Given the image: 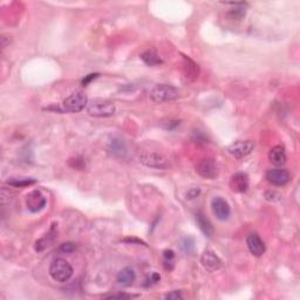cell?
<instances>
[{"label":"cell","mask_w":300,"mask_h":300,"mask_svg":"<svg viewBox=\"0 0 300 300\" xmlns=\"http://www.w3.org/2000/svg\"><path fill=\"white\" fill-rule=\"evenodd\" d=\"M139 296L133 295H125V293H119V295H113L107 297V299H130V298H137Z\"/></svg>","instance_id":"cell-27"},{"label":"cell","mask_w":300,"mask_h":300,"mask_svg":"<svg viewBox=\"0 0 300 300\" xmlns=\"http://www.w3.org/2000/svg\"><path fill=\"white\" fill-rule=\"evenodd\" d=\"M163 266L168 271L174 270L175 268V253L173 250H165L163 252Z\"/></svg>","instance_id":"cell-23"},{"label":"cell","mask_w":300,"mask_h":300,"mask_svg":"<svg viewBox=\"0 0 300 300\" xmlns=\"http://www.w3.org/2000/svg\"><path fill=\"white\" fill-rule=\"evenodd\" d=\"M25 203L27 209H29L30 212L36 213L40 212L42 209H45L46 204H47V200H46V197L42 195L41 191L33 190L26 196Z\"/></svg>","instance_id":"cell-8"},{"label":"cell","mask_w":300,"mask_h":300,"mask_svg":"<svg viewBox=\"0 0 300 300\" xmlns=\"http://www.w3.org/2000/svg\"><path fill=\"white\" fill-rule=\"evenodd\" d=\"M160 279H161V275L158 274V273H156V272H154V273H151V274H150V277H148V279L146 280L145 286L149 287V286L154 285V284L158 283V281H160Z\"/></svg>","instance_id":"cell-25"},{"label":"cell","mask_w":300,"mask_h":300,"mask_svg":"<svg viewBox=\"0 0 300 300\" xmlns=\"http://www.w3.org/2000/svg\"><path fill=\"white\" fill-rule=\"evenodd\" d=\"M290 174L285 169H271L266 173V180L275 186H283L290 182Z\"/></svg>","instance_id":"cell-11"},{"label":"cell","mask_w":300,"mask_h":300,"mask_svg":"<svg viewBox=\"0 0 300 300\" xmlns=\"http://www.w3.org/2000/svg\"><path fill=\"white\" fill-rule=\"evenodd\" d=\"M97 76H99V74H97V73H94V74H88L84 79V80H82V86H84V87H86V86H88V85L90 84L91 81L95 80Z\"/></svg>","instance_id":"cell-29"},{"label":"cell","mask_w":300,"mask_h":300,"mask_svg":"<svg viewBox=\"0 0 300 300\" xmlns=\"http://www.w3.org/2000/svg\"><path fill=\"white\" fill-rule=\"evenodd\" d=\"M255 149V143L251 140H245V141H237V142L232 143V145L228 148L229 154L234 156L235 158H243L245 156L250 155L251 152Z\"/></svg>","instance_id":"cell-7"},{"label":"cell","mask_w":300,"mask_h":300,"mask_svg":"<svg viewBox=\"0 0 300 300\" xmlns=\"http://www.w3.org/2000/svg\"><path fill=\"white\" fill-rule=\"evenodd\" d=\"M76 245L74 243H72V241H67V243L61 244V246L59 247L60 252L62 253H72L73 251H75Z\"/></svg>","instance_id":"cell-24"},{"label":"cell","mask_w":300,"mask_h":300,"mask_svg":"<svg viewBox=\"0 0 300 300\" xmlns=\"http://www.w3.org/2000/svg\"><path fill=\"white\" fill-rule=\"evenodd\" d=\"M118 283L120 284L122 286H130L131 284L134 283L136 279V273L135 271H134L133 268H130V266H127V268L122 269V270L119 272L118 274Z\"/></svg>","instance_id":"cell-18"},{"label":"cell","mask_w":300,"mask_h":300,"mask_svg":"<svg viewBox=\"0 0 300 300\" xmlns=\"http://www.w3.org/2000/svg\"><path fill=\"white\" fill-rule=\"evenodd\" d=\"M246 244L250 252L255 257H262L265 253L266 247L264 241L257 234H251L246 238Z\"/></svg>","instance_id":"cell-13"},{"label":"cell","mask_w":300,"mask_h":300,"mask_svg":"<svg viewBox=\"0 0 300 300\" xmlns=\"http://www.w3.org/2000/svg\"><path fill=\"white\" fill-rule=\"evenodd\" d=\"M140 162L143 165L148 168H152V169H160V170H167L170 167L169 161L167 157L158 152H149L145 151L139 156Z\"/></svg>","instance_id":"cell-4"},{"label":"cell","mask_w":300,"mask_h":300,"mask_svg":"<svg viewBox=\"0 0 300 300\" xmlns=\"http://www.w3.org/2000/svg\"><path fill=\"white\" fill-rule=\"evenodd\" d=\"M269 160H270L271 163H273L274 165L285 164L287 156L284 147L274 146L273 148H271L270 151H269Z\"/></svg>","instance_id":"cell-17"},{"label":"cell","mask_w":300,"mask_h":300,"mask_svg":"<svg viewBox=\"0 0 300 300\" xmlns=\"http://www.w3.org/2000/svg\"><path fill=\"white\" fill-rule=\"evenodd\" d=\"M88 99L82 91H75L62 102V109L67 113H79L87 106Z\"/></svg>","instance_id":"cell-5"},{"label":"cell","mask_w":300,"mask_h":300,"mask_svg":"<svg viewBox=\"0 0 300 300\" xmlns=\"http://www.w3.org/2000/svg\"><path fill=\"white\" fill-rule=\"evenodd\" d=\"M57 236H58V226H57V224H53L52 225V228L50 229V231H48L47 234L44 236V237L40 238L39 240H36L35 250L38 251V252L44 251L46 247H48L52 243H53L55 238H57Z\"/></svg>","instance_id":"cell-14"},{"label":"cell","mask_w":300,"mask_h":300,"mask_svg":"<svg viewBox=\"0 0 300 300\" xmlns=\"http://www.w3.org/2000/svg\"><path fill=\"white\" fill-rule=\"evenodd\" d=\"M201 194V190L198 188H194V189H190L188 192H186V198L188 200H195L196 197H198Z\"/></svg>","instance_id":"cell-28"},{"label":"cell","mask_w":300,"mask_h":300,"mask_svg":"<svg viewBox=\"0 0 300 300\" xmlns=\"http://www.w3.org/2000/svg\"><path fill=\"white\" fill-rule=\"evenodd\" d=\"M198 175L207 180H215L218 176V167L212 158H204L196 165Z\"/></svg>","instance_id":"cell-6"},{"label":"cell","mask_w":300,"mask_h":300,"mask_svg":"<svg viewBox=\"0 0 300 300\" xmlns=\"http://www.w3.org/2000/svg\"><path fill=\"white\" fill-rule=\"evenodd\" d=\"M231 5H234L235 7L231 8L230 11L226 13V18L229 20H241L246 14V6L247 4L245 2H232Z\"/></svg>","instance_id":"cell-19"},{"label":"cell","mask_w":300,"mask_h":300,"mask_svg":"<svg viewBox=\"0 0 300 300\" xmlns=\"http://www.w3.org/2000/svg\"><path fill=\"white\" fill-rule=\"evenodd\" d=\"M196 222H197L198 228L201 229V231L203 232L205 237H212L213 234H215V229H213V225L211 224L209 218H208L202 211H198V212L196 213Z\"/></svg>","instance_id":"cell-16"},{"label":"cell","mask_w":300,"mask_h":300,"mask_svg":"<svg viewBox=\"0 0 300 300\" xmlns=\"http://www.w3.org/2000/svg\"><path fill=\"white\" fill-rule=\"evenodd\" d=\"M201 263L203 265V268L209 272H216L219 269H222L223 262L218 256L216 255L213 251H205V252L201 257Z\"/></svg>","instance_id":"cell-10"},{"label":"cell","mask_w":300,"mask_h":300,"mask_svg":"<svg viewBox=\"0 0 300 300\" xmlns=\"http://www.w3.org/2000/svg\"><path fill=\"white\" fill-rule=\"evenodd\" d=\"M165 299H173V300H180L183 299V295L180 293V291H171L170 293L165 295Z\"/></svg>","instance_id":"cell-26"},{"label":"cell","mask_w":300,"mask_h":300,"mask_svg":"<svg viewBox=\"0 0 300 300\" xmlns=\"http://www.w3.org/2000/svg\"><path fill=\"white\" fill-rule=\"evenodd\" d=\"M36 183V180L30 179V177H12L7 180V184L15 188H21V186H29Z\"/></svg>","instance_id":"cell-22"},{"label":"cell","mask_w":300,"mask_h":300,"mask_svg":"<svg viewBox=\"0 0 300 300\" xmlns=\"http://www.w3.org/2000/svg\"><path fill=\"white\" fill-rule=\"evenodd\" d=\"M180 250H182L184 253H186V255H192L196 250V241L194 238L188 236V237H184L180 240Z\"/></svg>","instance_id":"cell-21"},{"label":"cell","mask_w":300,"mask_h":300,"mask_svg":"<svg viewBox=\"0 0 300 300\" xmlns=\"http://www.w3.org/2000/svg\"><path fill=\"white\" fill-rule=\"evenodd\" d=\"M88 114L94 118H110L115 114V105L106 99H94L88 103Z\"/></svg>","instance_id":"cell-2"},{"label":"cell","mask_w":300,"mask_h":300,"mask_svg":"<svg viewBox=\"0 0 300 300\" xmlns=\"http://www.w3.org/2000/svg\"><path fill=\"white\" fill-rule=\"evenodd\" d=\"M180 91L176 87L171 85H157L150 91V99L156 103L168 102L179 99Z\"/></svg>","instance_id":"cell-3"},{"label":"cell","mask_w":300,"mask_h":300,"mask_svg":"<svg viewBox=\"0 0 300 300\" xmlns=\"http://www.w3.org/2000/svg\"><path fill=\"white\" fill-rule=\"evenodd\" d=\"M211 209L219 220H226L231 215L230 205L222 197H215L211 201Z\"/></svg>","instance_id":"cell-9"},{"label":"cell","mask_w":300,"mask_h":300,"mask_svg":"<svg viewBox=\"0 0 300 300\" xmlns=\"http://www.w3.org/2000/svg\"><path fill=\"white\" fill-rule=\"evenodd\" d=\"M109 151L112 152L113 156L119 158H124L128 154V148L125 142L122 139L114 137L109 143Z\"/></svg>","instance_id":"cell-15"},{"label":"cell","mask_w":300,"mask_h":300,"mask_svg":"<svg viewBox=\"0 0 300 300\" xmlns=\"http://www.w3.org/2000/svg\"><path fill=\"white\" fill-rule=\"evenodd\" d=\"M124 241H127V243H134V241H136V243H139V244H142V245H146L145 243H143L142 240H136V238H125L124 240Z\"/></svg>","instance_id":"cell-30"},{"label":"cell","mask_w":300,"mask_h":300,"mask_svg":"<svg viewBox=\"0 0 300 300\" xmlns=\"http://www.w3.org/2000/svg\"><path fill=\"white\" fill-rule=\"evenodd\" d=\"M250 186V180L245 173H236L230 180V188L232 191L243 194Z\"/></svg>","instance_id":"cell-12"},{"label":"cell","mask_w":300,"mask_h":300,"mask_svg":"<svg viewBox=\"0 0 300 300\" xmlns=\"http://www.w3.org/2000/svg\"><path fill=\"white\" fill-rule=\"evenodd\" d=\"M141 59L143 60V62H145L146 65H148L150 67L158 66L161 65V63H163V60H162L161 58L158 57V54L152 50L143 52V53L141 54Z\"/></svg>","instance_id":"cell-20"},{"label":"cell","mask_w":300,"mask_h":300,"mask_svg":"<svg viewBox=\"0 0 300 300\" xmlns=\"http://www.w3.org/2000/svg\"><path fill=\"white\" fill-rule=\"evenodd\" d=\"M72 265L63 258H55L50 265V274L53 280L59 283H66L73 275Z\"/></svg>","instance_id":"cell-1"}]
</instances>
